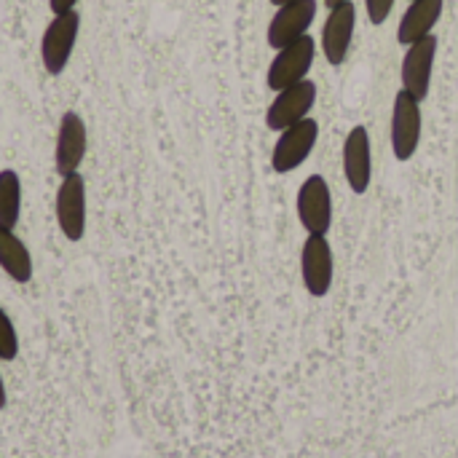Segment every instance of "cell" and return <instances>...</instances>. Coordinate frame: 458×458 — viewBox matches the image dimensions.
I'll use <instances>...</instances> for the list:
<instances>
[{"mask_svg": "<svg viewBox=\"0 0 458 458\" xmlns=\"http://www.w3.org/2000/svg\"><path fill=\"white\" fill-rule=\"evenodd\" d=\"M81 32V13L67 11V13H54V19L46 24L40 35V62L48 75H62L70 64V56L75 51Z\"/></svg>", "mask_w": 458, "mask_h": 458, "instance_id": "obj_1", "label": "cell"}, {"mask_svg": "<svg viewBox=\"0 0 458 458\" xmlns=\"http://www.w3.org/2000/svg\"><path fill=\"white\" fill-rule=\"evenodd\" d=\"M314 56H317V43H314L311 35H303L295 43L279 48L274 62L268 64V72H266L268 89L271 91H282L287 86H295V83L306 81L309 70L314 64Z\"/></svg>", "mask_w": 458, "mask_h": 458, "instance_id": "obj_2", "label": "cell"}, {"mask_svg": "<svg viewBox=\"0 0 458 458\" xmlns=\"http://www.w3.org/2000/svg\"><path fill=\"white\" fill-rule=\"evenodd\" d=\"M319 140V123L309 115L293 126H287L284 131H279V140L271 150V166L276 174H290L295 172L317 148Z\"/></svg>", "mask_w": 458, "mask_h": 458, "instance_id": "obj_3", "label": "cell"}, {"mask_svg": "<svg viewBox=\"0 0 458 458\" xmlns=\"http://www.w3.org/2000/svg\"><path fill=\"white\" fill-rule=\"evenodd\" d=\"M56 225L67 242H81L86 233V180L81 172L64 174L54 199Z\"/></svg>", "mask_w": 458, "mask_h": 458, "instance_id": "obj_4", "label": "cell"}, {"mask_svg": "<svg viewBox=\"0 0 458 458\" xmlns=\"http://www.w3.org/2000/svg\"><path fill=\"white\" fill-rule=\"evenodd\" d=\"M421 129H424L421 102L405 89H400L392 110V150L397 161H411L416 156L421 142Z\"/></svg>", "mask_w": 458, "mask_h": 458, "instance_id": "obj_5", "label": "cell"}, {"mask_svg": "<svg viewBox=\"0 0 458 458\" xmlns=\"http://www.w3.org/2000/svg\"><path fill=\"white\" fill-rule=\"evenodd\" d=\"M295 207H298V220L306 228V233L327 236L333 225V196L322 174H311L309 180H303V185L298 188Z\"/></svg>", "mask_w": 458, "mask_h": 458, "instance_id": "obj_6", "label": "cell"}, {"mask_svg": "<svg viewBox=\"0 0 458 458\" xmlns=\"http://www.w3.org/2000/svg\"><path fill=\"white\" fill-rule=\"evenodd\" d=\"M333 274H335V263L327 236L309 233L301 250V276L306 293L311 298H325L333 287Z\"/></svg>", "mask_w": 458, "mask_h": 458, "instance_id": "obj_7", "label": "cell"}, {"mask_svg": "<svg viewBox=\"0 0 458 458\" xmlns=\"http://www.w3.org/2000/svg\"><path fill=\"white\" fill-rule=\"evenodd\" d=\"M317 102V83L314 81H301L295 86H287L276 91L274 102L266 110V126L271 131H284L287 126L309 118L311 107Z\"/></svg>", "mask_w": 458, "mask_h": 458, "instance_id": "obj_8", "label": "cell"}, {"mask_svg": "<svg viewBox=\"0 0 458 458\" xmlns=\"http://www.w3.org/2000/svg\"><path fill=\"white\" fill-rule=\"evenodd\" d=\"M317 8H319L317 0H293L287 5H279L266 30L268 46L279 51V48L295 43L298 38L309 35V27L317 19Z\"/></svg>", "mask_w": 458, "mask_h": 458, "instance_id": "obj_9", "label": "cell"}, {"mask_svg": "<svg viewBox=\"0 0 458 458\" xmlns=\"http://www.w3.org/2000/svg\"><path fill=\"white\" fill-rule=\"evenodd\" d=\"M435 56H437V35H427L416 43L408 46L403 56V89L413 94L419 102L429 97L432 89V70H435Z\"/></svg>", "mask_w": 458, "mask_h": 458, "instance_id": "obj_10", "label": "cell"}, {"mask_svg": "<svg viewBox=\"0 0 458 458\" xmlns=\"http://www.w3.org/2000/svg\"><path fill=\"white\" fill-rule=\"evenodd\" d=\"M86 148H89V131H86L83 118L75 110L62 113L59 129H56V145H54V166L59 177L81 169L86 158Z\"/></svg>", "mask_w": 458, "mask_h": 458, "instance_id": "obj_11", "label": "cell"}, {"mask_svg": "<svg viewBox=\"0 0 458 458\" xmlns=\"http://www.w3.org/2000/svg\"><path fill=\"white\" fill-rule=\"evenodd\" d=\"M354 27H357V8L352 0L330 8L327 21L322 27V51L333 67L346 62L349 48H352V38H354Z\"/></svg>", "mask_w": 458, "mask_h": 458, "instance_id": "obj_12", "label": "cell"}, {"mask_svg": "<svg viewBox=\"0 0 458 458\" xmlns=\"http://www.w3.org/2000/svg\"><path fill=\"white\" fill-rule=\"evenodd\" d=\"M344 177L352 193L362 196L373 180V153H370V134L365 126H354L344 140Z\"/></svg>", "mask_w": 458, "mask_h": 458, "instance_id": "obj_13", "label": "cell"}, {"mask_svg": "<svg viewBox=\"0 0 458 458\" xmlns=\"http://www.w3.org/2000/svg\"><path fill=\"white\" fill-rule=\"evenodd\" d=\"M443 5L445 0H411L408 11L403 13L400 19V27H397V40L403 46H411L427 35H432L435 24L440 21L443 16Z\"/></svg>", "mask_w": 458, "mask_h": 458, "instance_id": "obj_14", "label": "cell"}, {"mask_svg": "<svg viewBox=\"0 0 458 458\" xmlns=\"http://www.w3.org/2000/svg\"><path fill=\"white\" fill-rule=\"evenodd\" d=\"M0 268L16 284H27L35 274L32 255H30L27 244L11 228H3V225H0Z\"/></svg>", "mask_w": 458, "mask_h": 458, "instance_id": "obj_15", "label": "cell"}, {"mask_svg": "<svg viewBox=\"0 0 458 458\" xmlns=\"http://www.w3.org/2000/svg\"><path fill=\"white\" fill-rule=\"evenodd\" d=\"M21 215V180L13 169H0V225L16 228Z\"/></svg>", "mask_w": 458, "mask_h": 458, "instance_id": "obj_16", "label": "cell"}, {"mask_svg": "<svg viewBox=\"0 0 458 458\" xmlns=\"http://www.w3.org/2000/svg\"><path fill=\"white\" fill-rule=\"evenodd\" d=\"M16 352H19V338H16L13 322L5 314V309L0 306V360L11 362V360H16Z\"/></svg>", "mask_w": 458, "mask_h": 458, "instance_id": "obj_17", "label": "cell"}, {"mask_svg": "<svg viewBox=\"0 0 458 458\" xmlns=\"http://www.w3.org/2000/svg\"><path fill=\"white\" fill-rule=\"evenodd\" d=\"M365 8H368V19L378 27L389 19L392 8H394V0H365Z\"/></svg>", "mask_w": 458, "mask_h": 458, "instance_id": "obj_18", "label": "cell"}, {"mask_svg": "<svg viewBox=\"0 0 458 458\" xmlns=\"http://www.w3.org/2000/svg\"><path fill=\"white\" fill-rule=\"evenodd\" d=\"M78 0H48V8L51 13H67V11H75Z\"/></svg>", "mask_w": 458, "mask_h": 458, "instance_id": "obj_19", "label": "cell"}, {"mask_svg": "<svg viewBox=\"0 0 458 458\" xmlns=\"http://www.w3.org/2000/svg\"><path fill=\"white\" fill-rule=\"evenodd\" d=\"M5 408V386H3V376H0V411Z\"/></svg>", "mask_w": 458, "mask_h": 458, "instance_id": "obj_20", "label": "cell"}, {"mask_svg": "<svg viewBox=\"0 0 458 458\" xmlns=\"http://www.w3.org/2000/svg\"><path fill=\"white\" fill-rule=\"evenodd\" d=\"M341 3H346V0H325L327 8H335V5H341Z\"/></svg>", "mask_w": 458, "mask_h": 458, "instance_id": "obj_21", "label": "cell"}, {"mask_svg": "<svg viewBox=\"0 0 458 458\" xmlns=\"http://www.w3.org/2000/svg\"><path fill=\"white\" fill-rule=\"evenodd\" d=\"M271 3H274V5L279 8V5H287V3H293V0H271Z\"/></svg>", "mask_w": 458, "mask_h": 458, "instance_id": "obj_22", "label": "cell"}]
</instances>
